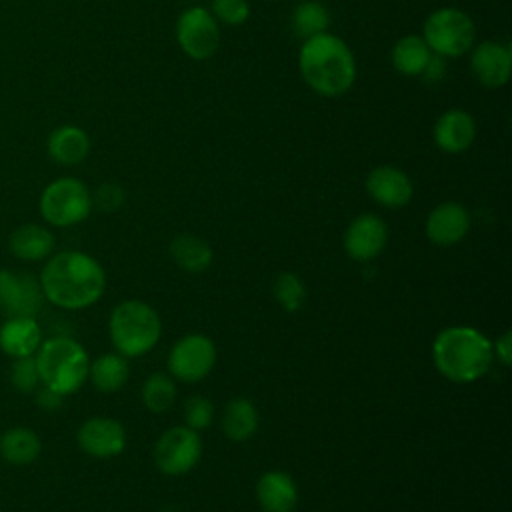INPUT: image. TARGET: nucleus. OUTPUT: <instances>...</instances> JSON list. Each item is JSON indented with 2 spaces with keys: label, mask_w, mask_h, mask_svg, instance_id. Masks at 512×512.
<instances>
[{
  "label": "nucleus",
  "mask_w": 512,
  "mask_h": 512,
  "mask_svg": "<svg viewBox=\"0 0 512 512\" xmlns=\"http://www.w3.org/2000/svg\"><path fill=\"white\" fill-rule=\"evenodd\" d=\"M444 74H446V58H442V56H438V54H432L430 60H428V64H426V68L422 70L420 76H422L426 82L434 84V82H440V80L444 78Z\"/></svg>",
  "instance_id": "obj_35"
},
{
  "label": "nucleus",
  "mask_w": 512,
  "mask_h": 512,
  "mask_svg": "<svg viewBox=\"0 0 512 512\" xmlns=\"http://www.w3.org/2000/svg\"><path fill=\"white\" fill-rule=\"evenodd\" d=\"M430 56H432V52H430L428 44L424 42L422 36H416V34L402 36L394 44L392 54H390L394 70L400 72L402 76H420L422 70L426 68Z\"/></svg>",
  "instance_id": "obj_25"
},
{
  "label": "nucleus",
  "mask_w": 512,
  "mask_h": 512,
  "mask_svg": "<svg viewBox=\"0 0 512 512\" xmlns=\"http://www.w3.org/2000/svg\"><path fill=\"white\" fill-rule=\"evenodd\" d=\"M434 144L446 154H460L476 140V120L462 108L442 112L432 128Z\"/></svg>",
  "instance_id": "obj_17"
},
{
  "label": "nucleus",
  "mask_w": 512,
  "mask_h": 512,
  "mask_svg": "<svg viewBox=\"0 0 512 512\" xmlns=\"http://www.w3.org/2000/svg\"><path fill=\"white\" fill-rule=\"evenodd\" d=\"M172 260L186 272H204L212 264V248L198 236L180 234L170 242Z\"/></svg>",
  "instance_id": "obj_26"
},
{
  "label": "nucleus",
  "mask_w": 512,
  "mask_h": 512,
  "mask_svg": "<svg viewBox=\"0 0 512 512\" xmlns=\"http://www.w3.org/2000/svg\"><path fill=\"white\" fill-rule=\"evenodd\" d=\"M426 236L436 246H454L470 230V212L460 202H442L426 218Z\"/></svg>",
  "instance_id": "obj_18"
},
{
  "label": "nucleus",
  "mask_w": 512,
  "mask_h": 512,
  "mask_svg": "<svg viewBox=\"0 0 512 512\" xmlns=\"http://www.w3.org/2000/svg\"><path fill=\"white\" fill-rule=\"evenodd\" d=\"M274 298L286 312H298L306 300V288L294 272H282L276 276L272 286Z\"/></svg>",
  "instance_id": "obj_29"
},
{
  "label": "nucleus",
  "mask_w": 512,
  "mask_h": 512,
  "mask_svg": "<svg viewBox=\"0 0 512 512\" xmlns=\"http://www.w3.org/2000/svg\"><path fill=\"white\" fill-rule=\"evenodd\" d=\"M210 14L216 18V22L240 26L250 16V4L246 0H212Z\"/></svg>",
  "instance_id": "obj_32"
},
{
  "label": "nucleus",
  "mask_w": 512,
  "mask_h": 512,
  "mask_svg": "<svg viewBox=\"0 0 512 512\" xmlns=\"http://www.w3.org/2000/svg\"><path fill=\"white\" fill-rule=\"evenodd\" d=\"M176 40L188 58L206 60L220 46L218 22L208 8L190 6L176 20Z\"/></svg>",
  "instance_id": "obj_10"
},
{
  "label": "nucleus",
  "mask_w": 512,
  "mask_h": 512,
  "mask_svg": "<svg viewBox=\"0 0 512 512\" xmlns=\"http://www.w3.org/2000/svg\"><path fill=\"white\" fill-rule=\"evenodd\" d=\"M128 374H130L128 360L118 352L100 354L98 358L90 360V366H88V380L102 394L118 392L126 384Z\"/></svg>",
  "instance_id": "obj_23"
},
{
  "label": "nucleus",
  "mask_w": 512,
  "mask_h": 512,
  "mask_svg": "<svg viewBox=\"0 0 512 512\" xmlns=\"http://www.w3.org/2000/svg\"><path fill=\"white\" fill-rule=\"evenodd\" d=\"M216 364V346L204 334L182 336L168 354V372L180 382L204 380Z\"/></svg>",
  "instance_id": "obj_9"
},
{
  "label": "nucleus",
  "mask_w": 512,
  "mask_h": 512,
  "mask_svg": "<svg viewBox=\"0 0 512 512\" xmlns=\"http://www.w3.org/2000/svg\"><path fill=\"white\" fill-rule=\"evenodd\" d=\"M8 380H10V384H12V388L16 392H20V394H34L42 386L34 356L12 360L10 370H8Z\"/></svg>",
  "instance_id": "obj_30"
},
{
  "label": "nucleus",
  "mask_w": 512,
  "mask_h": 512,
  "mask_svg": "<svg viewBox=\"0 0 512 512\" xmlns=\"http://www.w3.org/2000/svg\"><path fill=\"white\" fill-rule=\"evenodd\" d=\"M124 200L126 192L116 182H104L92 192V206L100 212H116L118 208H122Z\"/></svg>",
  "instance_id": "obj_33"
},
{
  "label": "nucleus",
  "mask_w": 512,
  "mask_h": 512,
  "mask_svg": "<svg viewBox=\"0 0 512 512\" xmlns=\"http://www.w3.org/2000/svg\"><path fill=\"white\" fill-rule=\"evenodd\" d=\"M42 454V440L28 426H10L0 434V458L12 466H28Z\"/></svg>",
  "instance_id": "obj_22"
},
{
  "label": "nucleus",
  "mask_w": 512,
  "mask_h": 512,
  "mask_svg": "<svg viewBox=\"0 0 512 512\" xmlns=\"http://www.w3.org/2000/svg\"><path fill=\"white\" fill-rule=\"evenodd\" d=\"M42 340L38 316H6L0 324V352L10 360L34 356Z\"/></svg>",
  "instance_id": "obj_16"
},
{
  "label": "nucleus",
  "mask_w": 512,
  "mask_h": 512,
  "mask_svg": "<svg viewBox=\"0 0 512 512\" xmlns=\"http://www.w3.org/2000/svg\"><path fill=\"white\" fill-rule=\"evenodd\" d=\"M492 352L500 360V364L504 366L512 364V332L510 330H506L500 338H496V342L492 344Z\"/></svg>",
  "instance_id": "obj_36"
},
{
  "label": "nucleus",
  "mask_w": 512,
  "mask_h": 512,
  "mask_svg": "<svg viewBox=\"0 0 512 512\" xmlns=\"http://www.w3.org/2000/svg\"><path fill=\"white\" fill-rule=\"evenodd\" d=\"M44 302L60 310L94 306L106 290L102 264L80 250H60L44 260L38 276Z\"/></svg>",
  "instance_id": "obj_1"
},
{
  "label": "nucleus",
  "mask_w": 512,
  "mask_h": 512,
  "mask_svg": "<svg viewBox=\"0 0 512 512\" xmlns=\"http://www.w3.org/2000/svg\"><path fill=\"white\" fill-rule=\"evenodd\" d=\"M142 402L154 414H162L170 410L172 404L176 402L174 378L162 372L150 374L142 384Z\"/></svg>",
  "instance_id": "obj_28"
},
{
  "label": "nucleus",
  "mask_w": 512,
  "mask_h": 512,
  "mask_svg": "<svg viewBox=\"0 0 512 512\" xmlns=\"http://www.w3.org/2000/svg\"><path fill=\"white\" fill-rule=\"evenodd\" d=\"M34 360L40 384L64 398L78 392L88 380V352L72 336L60 334L44 338Z\"/></svg>",
  "instance_id": "obj_4"
},
{
  "label": "nucleus",
  "mask_w": 512,
  "mask_h": 512,
  "mask_svg": "<svg viewBox=\"0 0 512 512\" xmlns=\"http://www.w3.org/2000/svg\"><path fill=\"white\" fill-rule=\"evenodd\" d=\"M108 334L118 354L136 358L148 354L158 344L162 320L150 304L142 300H124L108 318Z\"/></svg>",
  "instance_id": "obj_5"
},
{
  "label": "nucleus",
  "mask_w": 512,
  "mask_h": 512,
  "mask_svg": "<svg viewBox=\"0 0 512 512\" xmlns=\"http://www.w3.org/2000/svg\"><path fill=\"white\" fill-rule=\"evenodd\" d=\"M298 70L316 94L336 98L352 88L356 80V58L342 38L322 32L302 40Z\"/></svg>",
  "instance_id": "obj_2"
},
{
  "label": "nucleus",
  "mask_w": 512,
  "mask_h": 512,
  "mask_svg": "<svg viewBox=\"0 0 512 512\" xmlns=\"http://www.w3.org/2000/svg\"><path fill=\"white\" fill-rule=\"evenodd\" d=\"M46 152L60 166H76L90 154V136L76 124H60L48 134Z\"/></svg>",
  "instance_id": "obj_21"
},
{
  "label": "nucleus",
  "mask_w": 512,
  "mask_h": 512,
  "mask_svg": "<svg viewBox=\"0 0 512 512\" xmlns=\"http://www.w3.org/2000/svg\"><path fill=\"white\" fill-rule=\"evenodd\" d=\"M92 208L90 188L74 176H60L48 182L38 198V212L52 228L76 226L90 216Z\"/></svg>",
  "instance_id": "obj_6"
},
{
  "label": "nucleus",
  "mask_w": 512,
  "mask_h": 512,
  "mask_svg": "<svg viewBox=\"0 0 512 512\" xmlns=\"http://www.w3.org/2000/svg\"><path fill=\"white\" fill-rule=\"evenodd\" d=\"M422 38L432 54L458 58L472 50L476 42L474 20L460 8H438L424 20Z\"/></svg>",
  "instance_id": "obj_7"
},
{
  "label": "nucleus",
  "mask_w": 512,
  "mask_h": 512,
  "mask_svg": "<svg viewBox=\"0 0 512 512\" xmlns=\"http://www.w3.org/2000/svg\"><path fill=\"white\" fill-rule=\"evenodd\" d=\"M44 294L38 276L22 270L0 268V314L6 316H38Z\"/></svg>",
  "instance_id": "obj_11"
},
{
  "label": "nucleus",
  "mask_w": 512,
  "mask_h": 512,
  "mask_svg": "<svg viewBox=\"0 0 512 512\" xmlns=\"http://www.w3.org/2000/svg\"><path fill=\"white\" fill-rule=\"evenodd\" d=\"M214 404L204 396H190L184 404V426L200 432L212 424Z\"/></svg>",
  "instance_id": "obj_31"
},
{
  "label": "nucleus",
  "mask_w": 512,
  "mask_h": 512,
  "mask_svg": "<svg viewBox=\"0 0 512 512\" xmlns=\"http://www.w3.org/2000/svg\"><path fill=\"white\" fill-rule=\"evenodd\" d=\"M256 500L264 512H294L298 488L290 474L268 470L256 482Z\"/></svg>",
  "instance_id": "obj_20"
},
{
  "label": "nucleus",
  "mask_w": 512,
  "mask_h": 512,
  "mask_svg": "<svg viewBox=\"0 0 512 512\" xmlns=\"http://www.w3.org/2000/svg\"><path fill=\"white\" fill-rule=\"evenodd\" d=\"M366 192L384 208H402L414 196L410 176L396 166H376L366 176Z\"/></svg>",
  "instance_id": "obj_15"
},
{
  "label": "nucleus",
  "mask_w": 512,
  "mask_h": 512,
  "mask_svg": "<svg viewBox=\"0 0 512 512\" xmlns=\"http://www.w3.org/2000/svg\"><path fill=\"white\" fill-rule=\"evenodd\" d=\"M76 444L86 456L108 460L124 452L126 430L116 418L92 416L76 430Z\"/></svg>",
  "instance_id": "obj_12"
},
{
  "label": "nucleus",
  "mask_w": 512,
  "mask_h": 512,
  "mask_svg": "<svg viewBox=\"0 0 512 512\" xmlns=\"http://www.w3.org/2000/svg\"><path fill=\"white\" fill-rule=\"evenodd\" d=\"M386 240V222L376 214H360L344 232V250L356 262H370L382 254Z\"/></svg>",
  "instance_id": "obj_13"
},
{
  "label": "nucleus",
  "mask_w": 512,
  "mask_h": 512,
  "mask_svg": "<svg viewBox=\"0 0 512 512\" xmlns=\"http://www.w3.org/2000/svg\"><path fill=\"white\" fill-rule=\"evenodd\" d=\"M34 400H36L38 408H42V410H46V412H54V410H58V408L62 406L64 396L56 394L54 390H50V388H46V386H40V388L34 392Z\"/></svg>",
  "instance_id": "obj_34"
},
{
  "label": "nucleus",
  "mask_w": 512,
  "mask_h": 512,
  "mask_svg": "<svg viewBox=\"0 0 512 512\" xmlns=\"http://www.w3.org/2000/svg\"><path fill=\"white\" fill-rule=\"evenodd\" d=\"M8 252L20 262H44L56 252L54 232L36 222H26L16 226L8 234Z\"/></svg>",
  "instance_id": "obj_19"
},
{
  "label": "nucleus",
  "mask_w": 512,
  "mask_h": 512,
  "mask_svg": "<svg viewBox=\"0 0 512 512\" xmlns=\"http://www.w3.org/2000/svg\"><path fill=\"white\" fill-rule=\"evenodd\" d=\"M470 70L474 78L486 88H502L510 80L512 52L508 44L484 40L472 46Z\"/></svg>",
  "instance_id": "obj_14"
},
{
  "label": "nucleus",
  "mask_w": 512,
  "mask_h": 512,
  "mask_svg": "<svg viewBox=\"0 0 512 512\" xmlns=\"http://www.w3.org/2000/svg\"><path fill=\"white\" fill-rule=\"evenodd\" d=\"M432 360L446 380L470 384L490 370L492 342L472 326H450L434 338Z\"/></svg>",
  "instance_id": "obj_3"
},
{
  "label": "nucleus",
  "mask_w": 512,
  "mask_h": 512,
  "mask_svg": "<svg viewBox=\"0 0 512 512\" xmlns=\"http://www.w3.org/2000/svg\"><path fill=\"white\" fill-rule=\"evenodd\" d=\"M328 26H330V12L318 0H304L292 12V30L302 40L328 32Z\"/></svg>",
  "instance_id": "obj_27"
},
{
  "label": "nucleus",
  "mask_w": 512,
  "mask_h": 512,
  "mask_svg": "<svg viewBox=\"0 0 512 512\" xmlns=\"http://www.w3.org/2000/svg\"><path fill=\"white\" fill-rule=\"evenodd\" d=\"M154 464L166 476L190 472L202 456L200 434L188 426L168 428L154 444Z\"/></svg>",
  "instance_id": "obj_8"
},
{
  "label": "nucleus",
  "mask_w": 512,
  "mask_h": 512,
  "mask_svg": "<svg viewBox=\"0 0 512 512\" xmlns=\"http://www.w3.org/2000/svg\"><path fill=\"white\" fill-rule=\"evenodd\" d=\"M258 410L248 398H232L222 414V432L232 442H246L258 430Z\"/></svg>",
  "instance_id": "obj_24"
}]
</instances>
